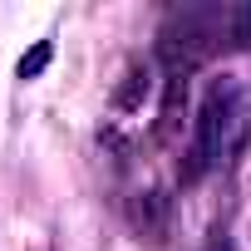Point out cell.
Returning <instances> with one entry per match:
<instances>
[{
    "label": "cell",
    "mask_w": 251,
    "mask_h": 251,
    "mask_svg": "<svg viewBox=\"0 0 251 251\" xmlns=\"http://www.w3.org/2000/svg\"><path fill=\"white\" fill-rule=\"evenodd\" d=\"M246 133H251V103H246L241 79H231V74L212 79L207 94H202V103H197V118H192L187 163L177 168L182 182H197V177H207L212 168L231 163V158L246 148Z\"/></svg>",
    "instance_id": "1"
},
{
    "label": "cell",
    "mask_w": 251,
    "mask_h": 251,
    "mask_svg": "<svg viewBox=\"0 0 251 251\" xmlns=\"http://www.w3.org/2000/svg\"><path fill=\"white\" fill-rule=\"evenodd\" d=\"M168 212H173V202H168L163 192H133V197H128V222H133V231L148 236V241H163V236H168Z\"/></svg>",
    "instance_id": "2"
},
{
    "label": "cell",
    "mask_w": 251,
    "mask_h": 251,
    "mask_svg": "<svg viewBox=\"0 0 251 251\" xmlns=\"http://www.w3.org/2000/svg\"><path fill=\"white\" fill-rule=\"evenodd\" d=\"M148 94H153V64L148 59H133L128 69H123V84L113 89V108L118 113H138Z\"/></svg>",
    "instance_id": "3"
},
{
    "label": "cell",
    "mask_w": 251,
    "mask_h": 251,
    "mask_svg": "<svg viewBox=\"0 0 251 251\" xmlns=\"http://www.w3.org/2000/svg\"><path fill=\"white\" fill-rule=\"evenodd\" d=\"M222 40H226V45H236V50H251V0H246V5H226Z\"/></svg>",
    "instance_id": "4"
},
{
    "label": "cell",
    "mask_w": 251,
    "mask_h": 251,
    "mask_svg": "<svg viewBox=\"0 0 251 251\" xmlns=\"http://www.w3.org/2000/svg\"><path fill=\"white\" fill-rule=\"evenodd\" d=\"M50 59H54V40H35V45L20 54V64H15V79H20V84L40 79V74L50 69Z\"/></svg>",
    "instance_id": "5"
}]
</instances>
